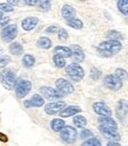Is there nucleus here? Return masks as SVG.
<instances>
[{"mask_svg":"<svg viewBox=\"0 0 128 146\" xmlns=\"http://www.w3.org/2000/svg\"><path fill=\"white\" fill-rule=\"evenodd\" d=\"M99 123L100 126H104L107 129H112V130H117L118 131V124L112 117H100L99 118Z\"/></svg>","mask_w":128,"mask_h":146,"instance_id":"obj_16","label":"nucleus"},{"mask_svg":"<svg viewBox=\"0 0 128 146\" xmlns=\"http://www.w3.org/2000/svg\"><path fill=\"white\" fill-rule=\"evenodd\" d=\"M9 61H11L9 56H7V55H1V56H0V68L6 67V66L9 63Z\"/></svg>","mask_w":128,"mask_h":146,"instance_id":"obj_35","label":"nucleus"},{"mask_svg":"<svg viewBox=\"0 0 128 146\" xmlns=\"http://www.w3.org/2000/svg\"><path fill=\"white\" fill-rule=\"evenodd\" d=\"M117 5L123 15H128V0H118Z\"/></svg>","mask_w":128,"mask_h":146,"instance_id":"obj_26","label":"nucleus"},{"mask_svg":"<svg viewBox=\"0 0 128 146\" xmlns=\"http://www.w3.org/2000/svg\"><path fill=\"white\" fill-rule=\"evenodd\" d=\"M105 82V86L110 89V90H114V91H117V90H120L121 87H122V81L118 77V76H115V75H107L104 80Z\"/></svg>","mask_w":128,"mask_h":146,"instance_id":"obj_7","label":"nucleus"},{"mask_svg":"<svg viewBox=\"0 0 128 146\" xmlns=\"http://www.w3.org/2000/svg\"><path fill=\"white\" fill-rule=\"evenodd\" d=\"M38 22H39V19L36 17H28V18H25L21 22V27L24 31H32L33 28H35V26L38 25Z\"/></svg>","mask_w":128,"mask_h":146,"instance_id":"obj_14","label":"nucleus"},{"mask_svg":"<svg viewBox=\"0 0 128 146\" xmlns=\"http://www.w3.org/2000/svg\"><path fill=\"white\" fill-rule=\"evenodd\" d=\"M58 36H59V40L61 41H66L68 39V33L65 28H61L59 29V33H58Z\"/></svg>","mask_w":128,"mask_h":146,"instance_id":"obj_32","label":"nucleus"},{"mask_svg":"<svg viewBox=\"0 0 128 146\" xmlns=\"http://www.w3.org/2000/svg\"><path fill=\"white\" fill-rule=\"evenodd\" d=\"M73 123L75 124L76 127H79V129H84L86 125H87V120L84 116L81 115H78V116H75L74 119H73Z\"/></svg>","mask_w":128,"mask_h":146,"instance_id":"obj_24","label":"nucleus"},{"mask_svg":"<svg viewBox=\"0 0 128 146\" xmlns=\"http://www.w3.org/2000/svg\"><path fill=\"white\" fill-rule=\"evenodd\" d=\"M89 75H91L92 80L96 81V80H99V78L101 77V70H100L99 68H96V67H93V68L91 69V72H89Z\"/></svg>","mask_w":128,"mask_h":146,"instance_id":"obj_31","label":"nucleus"},{"mask_svg":"<svg viewBox=\"0 0 128 146\" xmlns=\"http://www.w3.org/2000/svg\"><path fill=\"white\" fill-rule=\"evenodd\" d=\"M8 21H9V19H8V18H5V19L1 21V26H5L6 23H8Z\"/></svg>","mask_w":128,"mask_h":146,"instance_id":"obj_42","label":"nucleus"},{"mask_svg":"<svg viewBox=\"0 0 128 146\" xmlns=\"http://www.w3.org/2000/svg\"><path fill=\"white\" fill-rule=\"evenodd\" d=\"M93 136V132L91 130H84L81 132V135H80V138L81 139H86V138H89V137H92Z\"/></svg>","mask_w":128,"mask_h":146,"instance_id":"obj_37","label":"nucleus"},{"mask_svg":"<svg viewBox=\"0 0 128 146\" xmlns=\"http://www.w3.org/2000/svg\"><path fill=\"white\" fill-rule=\"evenodd\" d=\"M0 141H3V143H7L8 141V138H7V136L5 135V133L0 132Z\"/></svg>","mask_w":128,"mask_h":146,"instance_id":"obj_40","label":"nucleus"},{"mask_svg":"<svg viewBox=\"0 0 128 146\" xmlns=\"http://www.w3.org/2000/svg\"><path fill=\"white\" fill-rule=\"evenodd\" d=\"M18 35V27L17 25H8L1 31V39L5 42H11L14 40Z\"/></svg>","mask_w":128,"mask_h":146,"instance_id":"obj_6","label":"nucleus"},{"mask_svg":"<svg viewBox=\"0 0 128 146\" xmlns=\"http://www.w3.org/2000/svg\"><path fill=\"white\" fill-rule=\"evenodd\" d=\"M79 112H81L80 106L71 105V106H67V108L63 109V110L60 112V116H61V117H69V116L76 115V113H79Z\"/></svg>","mask_w":128,"mask_h":146,"instance_id":"obj_18","label":"nucleus"},{"mask_svg":"<svg viewBox=\"0 0 128 146\" xmlns=\"http://www.w3.org/2000/svg\"><path fill=\"white\" fill-rule=\"evenodd\" d=\"M106 36L109 39V41H121V40H123V35L120 33V32H118V31H109L107 34H106Z\"/></svg>","mask_w":128,"mask_h":146,"instance_id":"obj_22","label":"nucleus"},{"mask_svg":"<svg viewBox=\"0 0 128 146\" xmlns=\"http://www.w3.org/2000/svg\"><path fill=\"white\" fill-rule=\"evenodd\" d=\"M53 62H54V64H55L58 68H63V67L66 66V60H65V57L61 56V55H59V54H54V56H53Z\"/></svg>","mask_w":128,"mask_h":146,"instance_id":"obj_28","label":"nucleus"},{"mask_svg":"<svg viewBox=\"0 0 128 146\" xmlns=\"http://www.w3.org/2000/svg\"><path fill=\"white\" fill-rule=\"evenodd\" d=\"M13 11V6H11L9 4H0V12H12Z\"/></svg>","mask_w":128,"mask_h":146,"instance_id":"obj_36","label":"nucleus"},{"mask_svg":"<svg viewBox=\"0 0 128 146\" xmlns=\"http://www.w3.org/2000/svg\"><path fill=\"white\" fill-rule=\"evenodd\" d=\"M3 19V12H0V20Z\"/></svg>","mask_w":128,"mask_h":146,"instance_id":"obj_43","label":"nucleus"},{"mask_svg":"<svg viewBox=\"0 0 128 146\" xmlns=\"http://www.w3.org/2000/svg\"><path fill=\"white\" fill-rule=\"evenodd\" d=\"M38 0H26V1H24V4L25 5H27V6H35V5H38Z\"/></svg>","mask_w":128,"mask_h":146,"instance_id":"obj_38","label":"nucleus"},{"mask_svg":"<svg viewBox=\"0 0 128 146\" xmlns=\"http://www.w3.org/2000/svg\"><path fill=\"white\" fill-rule=\"evenodd\" d=\"M54 54H59L63 57H71L72 56V52L69 49V47H65V46H57L54 48Z\"/></svg>","mask_w":128,"mask_h":146,"instance_id":"obj_20","label":"nucleus"},{"mask_svg":"<svg viewBox=\"0 0 128 146\" xmlns=\"http://www.w3.org/2000/svg\"><path fill=\"white\" fill-rule=\"evenodd\" d=\"M99 130L101 131V133L104 135L106 138H109V139H113V141H117L120 139V135L118 133L117 130H112V129H107V127H104V126H99Z\"/></svg>","mask_w":128,"mask_h":146,"instance_id":"obj_17","label":"nucleus"},{"mask_svg":"<svg viewBox=\"0 0 128 146\" xmlns=\"http://www.w3.org/2000/svg\"><path fill=\"white\" fill-rule=\"evenodd\" d=\"M35 63V58L33 55H30V54H26L22 58V64L26 67V68H32Z\"/></svg>","mask_w":128,"mask_h":146,"instance_id":"obj_25","label":"nucleus"},{"mask_svg":"<svg viewBox=\"0 0 128 146\" xmlns=\"http://www.w3.org/2000/svg\"><path fill=\"white\" fill-rule=\"evenodd\" d=\"M0 82L1 84L6 88V89H13L15 83H17V75L15 72L12 70V69H8V68H5L1 72H0Z\"/></svg>","mask_w":128,"mask_h":146,"instance_id":"obj_2","label":"nucleus"},{"mask_svg":"<svg viewBox=\"0 0 128 146\" xmlns=\"http://www.w3.org/2000/svg\"><path fill=\"white\" fill-rule=\"evenodd\" d=\"M38 6H39V8L42 9V11H48L51 8V1H48V0L39 1V3H38Z\"/></svg>","mask_w":128,"mask_h":146,"instance_id":"obj_33","label":"nucleus"},{"mask_svg":"<svg viewBox=\"0 0 128 146\" xmlns=\"http://www.w3.org/2000/svg\"><path fill=\"white\" fill-rule=\"evenodd\" d=\"M107 146H121L118 141H109V143H107Z\"/></svg>","mask_w":128,"mask_h":146,"instance_id":"obj_41","label":"nucleus"},{"mask_svg":"<svg viewBox=\"0 0 128 146\" xmlns=\"http://www.w3.org/2000/svg\"><path fill=\"white\" fill-rule=\"evenodd\" d=\"M66 22H67V25L69 27L74 28V29H81L84 27V23H82V21L80 19H75L74 18V19H71V20H68Z\"/></svg>","mask_w":128,"mask_h":146,"instance_id":"obj_27","label":"nucleus"},{"mask_svg":"<svg viewBox=\"0 0 128 146\" xmlns=\"http://www.w3.org/2000/svg\"><path fill=\"white\" fill-rule=\"evenodd\" d=\"M38 46L40 48H42V49H49V48L52 47V41H51L48 38L42 36V38H40L39 41H38Z\"/></svg>","mask_w":128,"mask_h":146,"instance_id":"obj_29","label":"nucleus"},{"mask_svg":"<svg viewBox=\"0 0 128 146\" xmlns=\"http://www.w3.org/2000/svg\"><path fill=\"white\" fill-rule=\"evenodd\" d=\"M60 137L65 143L73 144L76 140V137H78V132L72 126H65L60 131Z\"/></svg>","mask_w":128,"mask_h":146,"instance_id":"obj_5","label":"nucleus"},{"mask_svg":"<svg viewBox=\"0 0 128 146\" xmlns=\"http://www.w3.org/2000/svg\"><path fill=\"white\" fill-rule=\"evenodd\" d=\"M128 112V103L125 100H120L117 104V117L119 120H123Z\"/></svg>","mask_w":128,"mask_h":146,"instance_id":"obj_13","label":"nucleus"},{"mask_svg":"<svg viewBox=\"0 0 128 146\" xmlns=\"http://www.w3.org/2000/svg\"><path fill=\"white\" fill-rule=\"evenodd\" d=\"M66 72L67 75L71 77V80H73L74 82H79L84 78L85 76V70L80 64L76 63H71L67 66L66 68Z\"/></svg>","mask_w":128,"mask_h":146,"instance_id":"obj_3","label":"nucleus"},{"mask_svg":"<svg viewBox=\"0 0 128 146\" xmlns=\"http://www.w3.org/2000/svg\"><path fill=\"white\" fill-rule=\"evenodd\" d=\"M40 94L42 96H45L48 100H60L61 97H63V95H61L57 89L49 88V87H42L40 88Z\"/></svg>","mask_w":128,"mask_h":146,"instance_id":"obj_11","label":"nucleus"},{"mask_svg":"<svg viewBox=\"0 0 128 146\" xmlns=\"http://www.w3.org/2000/svg\"><path fill=\"white\" fill-rule=\"evenodd\" d=\"M75 13H76L75 9H74L71 5H65V6L61 8V15L65 18L67 21L71 20V19H74Z\"/></svg>","mask_w":128,"mask_h":146,"instance_id":"obj_19","label":"nucleus"},{"mask_svg":"<svg viewBox=\"0 0 128 146\" xmlns=\"http://www.w3.org/2000/svg\"><path fill=\"white\" fill-rule=\"evenodd\" d=\"M126 22H127V23H128V19H127V20H126Z\"/></svg>","mask_w":128,"mask_h":146,"instance_id":"obj_45","label":"nucleus"},{"mask_svg":"<svg viewBox=\"0 0 128 146\" xmlns=\"http://www.w3.org/2000/svg\"><path fill=\"white\" fill-rule=\"evenodd\" d=\"M69 49L72 52V57L74 60V63L78 64L79 62H82L84 58H85V53L82 50V48L80 46H76V44H73L69 47Z\"/></svg>","mask_w":128,"mask_h":146,"instance_id":"obj_12","label":"nucleus"},{"mask_svg":"<svg viewBox=\"0 0 128 146\" xmlns=\"http://www.w3.org/2000/svg\"><path fill=\"white\" fill-rule=\"evenodd\" d=\"M9 52H11V54H13V55H20L24 52V48L19 42H13V43H11V46H9Z\"/></svg>","mask_w":128,"mask_h":146,"instance_id":"obj_23","label":"nucleus"},{"mask_svg":"<svg viewBox=\"0 0 128 146\" xmlns=\"http://www.w3.org/2000/svg\"><path fill=\"white\" fill-rule=\"evenodd\" d=\"M81 146H101V143L96 138H91V139H87L85 143H82Z\"/></svg>","mask_w":128,"mask_h":146,"instance_id":"obj_30","label":"nucleus"},{"mask_svg":"<svg viewBox=\"0 0 128 146\" xmlns=\"http://www.w3.org/2000/svg\"><path fill=\"white\" fill-rule=\"evenodd\" d=\"M0 53H3V48L1 47H0Z\"/></svg>","mask_w":128,"mask_h":146,"instance_id":"obj_44","label":"nucleus"},{"mask_svg":"<svg viewBox=\"0 0 128 146\" xmlns=\"http://www.w3.org/2000/svg\"><path fill=\"white\" fill-rule=\"evenodd\" d=\"M45 104V101L41 96L39 95H33L32 98L30 101H25L24 102V105L26 108H30V106H35V108H40Z\"/></svg>","mask_w":128,"mask_h":146,"instance_id":"obj_15","label":"nucleus"},{"mask_svg":"<svg viewBox=\"0 0 128 146\" xmlns=\"http://www.w3.org/2000/svg\"><path fill=\"white\" fill-rule=\"evenodd\" d=\"M93 110L95 111V113H98L101 117H110L112 116V110L104 102H95L93 104Z\"/></svg>","mask_w":128,"mask_h":146,"instance_id":"obj_9","label":"nucleus"},{"mask_svg":"<svg viewBox=\"0 0 128 146\" xmlns=\"http://www.w3.org/2000/svg\"><path fill=\"white\" fill-rule=\"evenodd\" d=\"M55 87H57V90L61 95H68V94H72L74 91V88L71 84V82H68L67 80H63V78L57 80Z\"/></svg>","mask_w":128,"mask_h":146,"instance_id":"obj_8","label":"nucleus"},{"mask_svg":"<svg viewBox=\"0 0 128 146\" xmlns=\"http://www.w3.org/2000/svg\"><path fill=\"white\" fill-rule=\"evenodd\" d=\"M122 48L121 42L119 41H104L98 46V52L104 57H110L115 54H118Z\"/></svg>","mask_w":128,"mask_h":146,"instance_id":"obj_1","label":"nucleus"},{"mask_svg":"<svg viewBox=\"0 0 128 146\" xmlns=\"http://www.w3.org/2000/svg\"><path fill=\"white\" fill-rule=\"evenodd\" d=\"M57 31H58V27H57L55 25L49 26V27H47V29H46V32H47V33H55Z\"/></svg>","mask_w":128,"mask_h":146,"instance_id":"obj_39","label":"nucleus"},{"mask_svg":"<svg viewBox=\"0 0 128 146\" xmlns=\"http://www.w3.org/2000/svg\"><path fill=\"white\" fill-rule=\"evenodd\" d=\"M65 126H66L65 121H63L62 119H60V118H55V119H53L52 121H51V127H52V130L55 131V132H60Z\"/></svg>","mask_w":128,"mask_h":146,"instance_id":"obj_21","label":"nucleus"},{"mask_svg":"<svg viewBox=\"0 0 128 146\" xmlns=\"http://www.w3.org/2000/svg\"><path fill=\"white\" fill-rule=\"evenodd\" d=\"M31 89H32V83L28 80H20L14 86L15 95L18 98H24L25 96H27L28 92L31 91Z\"/></svg>","mask_w":128,"mask_h":146,"instance_id":"obj_4","label":"nucleus"},{"mask_svg":"<svg viewBox=\"0 0 128 146\" xmlns=\"http://www.w3.org/2000/svg\"><path fill=\"white\" fill-rule=\"evenodd\" d=\"M66 106V103L63 102H54V103H48L45 106V112L48 115H55L58 112H61Z\"/></svg>","mask_w":128,"mask_h":146,"instance_id":"obj_10","label":"nucleus"},{"mask_svg":"<svg viewBox=\"0 0 128 146\" xmlns=\"http://www.w3.org/2000/svg\"><path fill=\"white\" fill-rule=\"evenodd\" d=\"M115 76H118L122 81V78L127 77V71L122 68H117V70H115Z\"/></svg>","mask_w":128,"mask_h":146,"instance_id":"obj_34","label":"nucleus"}]
</instances>
